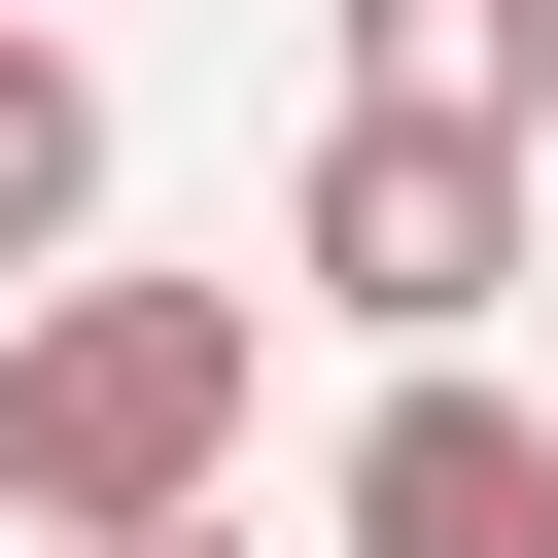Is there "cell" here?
<instances>
[{
  "label": "cell",
  "mask_w": 558,
  "mask_h": 558,
  "mask_svg": "<svg viewBox=\"0 0 558 558\" xmlns=\"http://www.w3.org/2000/svg\"><path fill=\"white\" fill-rule=\"evenodd\" d=\"M558 105V0H349V140H523Z\"/></svg>",
  "instance_id": "277c9868"
},
{
  "label": "cell",
  "mask_w": 558,
  "mask_h": 558,
  "mask_svg": "<svg viewBox=\"0 0 558 558\" xmlns=\"http://www.w3.org/2000/svg\"><path fill=\"white\" fill-rule=\"evenodd\" d=\"M523 279V140H314V314H384L453 384V314Z\"/></svg>",
  "instance_id": "7a4b0ae2"
},
{
  "label": "cell",
  "mask_w": 558,
  "mask_h": 558,
  "mask_svg": "<svg viewBox=\"0 0 558 558\" xmlns=\"http://www.w3.org/2000/svg\"><path fill=\"white\" fill-rule=\"evenodd\" d=\"M349 558H558V418L523 384H384L349 418Z\"/></svg>",
  "instance_id": "3957f363"
},
{
  "label": "cell",
  "mask_w": 558,
  "mask_h": 558,
  "mask_svg": "<svg viewBox=\"0 0 558 558\" xmlns=\"http://www.w3.org/2000/svg\"><path fill=\"white\" fill-rule=\"evenodd\" d=\"M70 244H105V70H70V35H0V314H35Z\"/></svg>",
  "instance_id": "5b68a950"
},
{
  "label": "cell",
  "mask_w": 558,
  "mask_h": 558,
  "mask_svg": "<svg viewBox=\"0 0 558 558\" xmlns=\"http://www.w3.org/2000/svg\"><path fill=\"white\" fill-rule=\"evenodd\" d=\"M244 384H279V314H244V279H35V314H0V523H70V558L209 523Z\"/></svg>",
  "instance_id": "6da1fadb"
},
{
  "label": "cell",
  "mask_w": 558,
  "mask_h": 558,
  "mask_svg": "<svg viewBox=\"0 0 558 558\" xmlns=\"http://www.w3.org/2000/svg\"><path fill=\"white\" fill-rule=\"evenodd\" d=\"M140 558H244V523H140Z\"/></svg>",
  "instance_id": "8992f818"
}]
</instances>
